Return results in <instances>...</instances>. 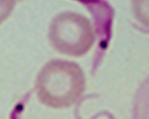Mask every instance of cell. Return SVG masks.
<instances>
[{"label":"cell","instance_id":"277c9868","mask_svg":"<svg viewBox=\"0 0 149 119\" xmlns=\"http://www.w3.org/2000/svg\"><path fill=\"white\" fill-rule=\"evenodd\" d=\"M13 5L14 0H0V24L10 15Z\"/></svg>","mask_w":149,"mask_h":119},{"label":"cell","instance_id":"6da1fadb","mask_svg":"<svg viewBox=\"0 0 149 119\" xmlns=\"http://www.w3.org/2000/svg\"><path fill=\"white\" fill-rule=\"evenodd\" d=\"M85 87V77L76 63L54 60L41 70L37 82V95L45 104L55 108L68 107L77 102Z\"/></svg>","mask_w":149,"mask_h":119},{"label":"cell","instance_id":"3957f363","mask_svg":"<svg viewBox=\"0 0 149 119\" xmlns=\"http://www.w3.org/2000/svg\"><path fill=\"white\" fill-rule=\"evenodd\" d=\"M132 4L137 20L149 28V0H132Z\"/></svg>","mask_w":149,"mask_h":119},{"label":"cell","instance_id":"7a4b0ae2","mask_svg":"<svg viewBox=\"0 0 149 119\" xmlns=\"http://www.w3.org/2000/svg\"><path fill=\"white\" fill-rule=\"evenodd\" d=\"M49 37L52 46L58 52L80 56L93 45L94 33L85 17L74 13H66L53 21Z\"/></svg>","mask_w":149,"mask_h":119}]
</instances>
